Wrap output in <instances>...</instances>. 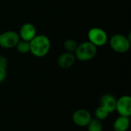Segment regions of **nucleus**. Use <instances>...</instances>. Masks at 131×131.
Listing matches in <instances>:
<instances>
[{
  "label": "nucleus",
  "mask_w": 131,
  "mask_h": 131,
  "mask_svg": "<svg viewBox=\"0 0 131 131\" xmlns=\"http://www.w3.org/2000/svg\"><path fill=\"white\" fill-rule=\"evenodd\" d=\"M30 42V52L37 58L45 57L51 49V41L45 35H37Z\"/></svg>",
  "instance_id": "f257e3e1"
},
{
  "label": "nucleus",
  "mask_w": 131,
  "mask_h": 131,
  "mask_svg": "<svg viewBox=\"0 0 131 131\" xmlns=\"http://www.w3.org/2000/svg\"><path fill=\"white\" fill-rule=\"evenodd\" d=\"M108 40L111 49L117 53H126L130 48V34L128 37L121 34H115Z\"/></svg>",
  "instance_id": "f03ea898"
},
{
  "label": "nucleus",
  "mask_w": 131,
  "mask_h": 131,
  "mask_svg": "<svg viewBox=\"0 0 131 131\" xmlns=\"http://www.w3.org/2000/svg\"><path fill=\"white\" fill-rule=\"evenodd\" d=\"M97 47L90 41H84L78 45L74 53L76 59L80 61H88L93 59L97 54Z\"/></svg>",
  "instance_id": "7ed1b4c3"
},
{
  "label": "nucleus",
  "mask_w": 131,
  "mask_h": 131,
  "mask_svg": "<svg viewBox=\"0 0 131 131\" xmlns=\"http://www.w3.org/2000/svg\"><path fill=\"white\" fill-rule=\"evenodd\" d=\"M88 41L97 47H102L105 45L108 41V35L107 32L98 27L91 28L88 32Z\"/></svg>",
  "instance_id": "20e7f679"
},
{
  "label": "nucleus",
  "mask_w": 131,
  "mask_h": 131,
  "mask_svg": "<svg viewBox=\"0 0 131 131\" xmlns=\"http://www.w3.org/2000/svg\"><path fill=\"white\" fill-rule=\"evenodd\" d=\"M20 38L17 32L9 30L1 33L0 35V46L3 48L9 49L16 46Z\"/></svg>",
  "instance_id": "39448f33"
},
{
  "label": "nucleus",
  "mask_w": 131,
  "mask_h": 131,
  "mask_svg": "<svg viewBox=\"0 0 131 131\" xmlns=\"http://www.w3.org/2000/svg\"><path fill=\"white\" fill-rule=\"evenodd\" d=\"M120 116L130 117L131 115V97L129 95H123L117 99L116 110Z\"/></svg>",
  "instance_id": "423d86ee"
},
{
  "label": "nucleus",
  "mask_w": 131,
  "mask_h": 131,
  "mask_svg": "<svg viewBox=\"0 0 131 131\" xmlns=\"http://www.w3.org/2000/svg\"><path fill=\"white\" fill-rule=\"evenodd\" d=\"M91 119L92 116L91 113L85 109L77 110L72 115V121L74 124L79 127H87Z\"/></svg>",
  "instance_id": "0eeeda50"
},
{
  "label": "nucleus",
  "mask_w": 131,
  "mask_h": 131,
  "mask_svg": "<svg viewBox=\"0 0 131 131\" xmlns=\"http://www.w3.org/2000/svg\"><path fill=\"white\" fill-rule=\"evenodd\" d=\"M18 34L21 40L31 41L37 35V31L35 26L32 23L26 22L20 27Z\"/></svg>",
  "instance_id": "6e6552de"
},
{
  "label": "nucleus",
  "mask_w": 131,
  "mask_h": 131,
  "mask_svg": "<svg viewBox=\"0 0 131 131\" xmlns=\"http://www.w3.org/2000/svg\"><path fill=\"white\" fill-rule=\"evenodd\" d=\"M76 58L74 53L64 51L58 58V64L61 69L71 68L75 63Z\"/></svg>",
  "instance_id": "1a4fd4ad"
},
{
  "label": "nucleus",
  "mask_w": 131,
  "mask_h": 131,
  "mask_svg": "<svg viewBox=\"0 0 131 131\" xmlns=\"http://www.w3.org/2000/svg\"><path fill=\"white\" fill-rule=\"evenodd\" d=\"M117 99L111 94H105L101 97V106L104 107L109 114L113 113L116 110Z\"/></svg>",
  "instance_id": "9d476101"
},
{
  "label": "nucleus",
  "mask_w": 131,
  "mask_h": 131,
  "mask_svg": "<svg viewBox=\"0 0 131 131\" xmlns=\"http://www.w3.org/2000/svg\"><path fill=\"white\" fill-rule=\"evenodd\" d=\"M130 117L124 116H119L117 117L113 124L114 131H127L130 127Z\"/></svg>",
  "instance_id": "9b49d317"
},
{
  "label": "nucleus",
  "mask_w": 131,
  "mask_h": 131,
  "mask_svg": "<svg viewBox=\"0 0 131 131\" xmlns=\"http://www.w3.org/2000/svg\"><path fill=\"white\" fill-rule=\"evenodd\" d=\"M78 42L73 39H67L63 43V47L67 52L74 53L78 48Z\"/></svg>",
  "instance_id": "f8f14e48"
},
{
  "label": "nucleus",
  "mask_w": 131,
  "mask_h": 131,
  "mask_svg": "<svg viewBox=\"0 0 131 131\" xmlns=\"http://www.w3.org/2000/svg\"><path fill=\"white\" fill-rule=\"evenodd\" d=\"M88 131H102L103 130V125L101 121L92 118L89 124L87 126Z\"/></svg>",
  "instance_id": "ddd939ff"
},
{
  "label": "nucleus",
  "mask_w": 131,
  "mask_h": 131,
  "mask_svg": "<svg viewBox=\"0 0 131 131\" xmlns=\"http://www.w3.org/2000/svg\"><path fill=\"white\" fill-rule=\"evenodd\" d=\"M17 51L21 54H27L30 52V42L24 40H19L15 46Z\"/></svg>",
  "instance_id": "4468645a"
},
{
  "label": "nucleus",
  "mask_w": 131,
  "mask_h": 131,
  "mask_svg": "<svg viewBox=\"0 0 131 131\" xmlns=\"http://www.w3.org/2000/svg\"><path fill=\"white\" fill-rule=\"evenodd\" d=\"M109 114H110L109 112L102 106H99L98 107H97V109L94 111L95 118L101 121L106 120L108 117Z\"/></svg>",
  "instance_id": "2eb2a0df"
},
{
  "label": "nucleus",
  "mask_w": 131,
  "mask_h": 131,
  "mask_svg": "<svg viewBox=\"0 0 131 131\" xmlns=\"http://www.w3.org/2000/svg\"><path fill=\"white\" fill-rule=\"evenodd\" d=\"M7 75V72H6V68H3L0 67V84L2 83Z\"/></svg>",
  "instance_id": "dca6fc26"
},
{
  "label": "nucleus",
  "mask_w": 131,
  "mask_h": 131,
  "mask_svg": "<svg viewBox=\"0 0 131 131\" xmlns=\"http://www.w3.org/2000/svg\"><path fill=\"white\" fill-rule=\"evenodd\" d=\"M7 65H8L7 58L3 55H0V67L3 68H6Z\"/></svg>",
  "instance_id": "f3484780"
},
{
  "label": "nucleus",
  "mask_w": 131,
  "mask_h": 131,
  "mask_svg": "<svg viewBox=\"0 0 131 131\" xmlns=\"http://www.w3.org/2000/svg\"><path fill=\"white\" fill-rule=\"evenodd\" d=\"M0 35H1V33H0Z\"/></svg>",
  "instance_id": "a211bd4d"
},
{
  "label": "nucleus",
  "mask_w": 131,
  "mask_h": 131,
  "mask_svg": "<svg viewBox=\"0 0 131 131\" xmlns=\"http://www.w3.org/2000/svg\"><path fill=\"white\" fill-rule=\"evenodd\" d=\"M0 1H2V0H0Z\"/></svg>",
  "instance_id": "6ab92c4d"
}]
</instances>
